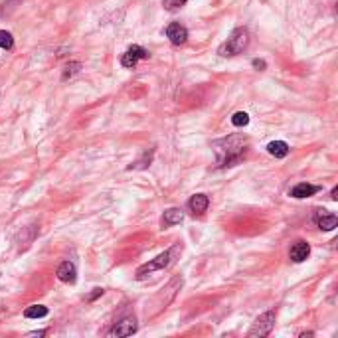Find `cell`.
<instances>
[{
    "label": "cell",
    "mask_w": 338,
    "mask_h": 338,
    "mask_svg": "<svg viewBox=\"0 0 338 338\" xmlns=\"http://www.w3.org/2000/svg\"><path fill=\"white\" fill-rule=\"evenodd\" d=\"M249 141L241 135H229L225 139H218L212 143V149L218 159V167H231L245 157Z\"/></svg>",
    "instance_id": "obj_1"
},
{
    "label": "cell",
    "mask_w": 338,
    "mask_h": 338,
    "mask_svg": "<svg viewBox=\"0 0 338 338\" xmlns=\"http://www.w3.org/2000/svg\"><path fill=\"white\" fill-rule=\"evenodd\" d=\"M182 253V245L180 243H176V245H172L170 249H167L165 253H161V255H157L153 261H149V263H145V265H141L139 269H137V273H135V277L139 279V281H143L145 277H149L151 273H155V271H161V269H165V267H169L170 263L174 261V257H178Z\"/></svg>",
    "instance_id": "obj_2"
},
{
    "label": "cell",
    "mask_w": 338,
    "mask_h": 338,
    "mask_svg": "<svg viewBox=\"0 0 338 338\" xmlns=\"http://www.w3.org/2000/svg\"><path fill=\"white\" fill-rule=\"evenodd\" d=\"M247 44H249V34H247V30H245V28H237V30H233L231 36L218 48V54H220L222 57L237 56V54H241V52L247 48Z\"/></svg>",
    "instance_id": "obj_3"
},
{
    "label": "cell",
    "mask_w": 338,
    "mask_h": 338,
    "mask_svg": "<svg viewBox=\"0 0 338 338\" xmlns=\"http://www.w3.org/2000/svg\"><path fill=\"white\" fill-rule=\"evenodd\" d=\"M273 327H275V313H273V311H267V313H263L261 317H257V321L253 323V327L249 329L247 335L251 338L267 337V335L273 331Z\"/></svg>",
    "instance_id": "obj_4"
},
{
    "label": "cell",
    "mask_w": 338,
    "mask_h": 338,
    "mask_svg": "<svg viewBox=\"0 0 338 338\" xmlns=\"http://www.w3.org/2000/svg\"><path fill=\"white\" fill-rule=\"evenodd\" d=\"M147 57H149V52H147L145 48H141V46H131V48L123 54L121 63H123L125 67H135L141 59H147Z\"/></svg>",
    "instance_id": "obj_5"
},
{
    "label": "cell",
    "mask_w": 338,
    "mask_h": 338,
    "mask_svg": "<svg viewBox=\"0 0 338 338\" xmlns=\"http://www.w3.org/2000/svg\"><path fill=\"white\" fill-rule=\"evenodd\" d=\"M133 333H137V321L133 317H129V319H123L121 323H117L109 331V337H131Z\"/></svg>",
    "instance_id": "obj_6"
},
{
    "label": "cell",
    "mask_w": 338,
    "mask_h": 338,
    "mask_svg": "<svg viewBox=\"0 0 338 338\" xmlns=\"http://www.w3.org/2000/svg\"><path fill=\"white\" fill-rule=\"evenodd\" d=\"M167 38H169L172 44L182 46V44L188 40V30H186L182 24H178V22L169 24V26H167Z\"/></svg>",
    "instance_id": "obj_7"
},
{
    "label": "cell",
    "mask_w": 338,
    "mask_h": 338,
    "mask_svg": "<svg viewBox=\"0 0 338 338\" xmlns=\"http://www.w3.org/2000/svg\"><path fill=\"white\" fill-rule=\"evenodd\" d=\"M317 225L323 229V231H331L338 225V218L335 214H329L327 210H319L317 212Z\"/></svg>",
    "instance_id": "obj_8"
},
{
    "label": "cell",
    "mask_w": 338,
    "mask_h": 338,
    "mask_svg": "<svg viewBox=\"0 0 338 338\" xmlns=\"http://www.w3.org/2000/svg\"><path fill=\"white\" fill-rule=\"evenodd\" d=\"M319 190H321L319 186H313V184L301 182V184H297V186H295L289 194H291L293 198H297V200H303V198H311V196H315Z\"/></svg>",
    "instance_id": "obj_9"
},
{
    "label": "cell",
    "mask_w": 338,
    "mask_h": 338,
    "mask_svg": "<svg viewBox=\"0 0 338 338\" xmlns=\"http://www.w3.org/2000/svg\"><path fill=\"white\" fill-rule=\"evenodd\" d=\"M57 279L63 281V283H75L77 279V271H75V265L71 261H63L57 269Z\"/></svg>",
    "instance_id": "obj_10"
},
{
    "label": "cell",
    "mask_w": 338,
    "mask_h": 338,
    "mask_svg": "<svg viewBox=\"0 0 338 338\" xmlns=\"http://www.w3.org/2000/svg\"><path fill=\"white\" fill-rule=\"evenodd\" d=\"M309 253H311V245L307 243V241H297L293 247H291V261H295V263H301V261H305L307 257H309Z\"/></svg>",
    "instance_id": "obj_11"
},
{
    "label": "cell",
    "mask_w": 338,
    "mask_h": 338,
    "mask_svg": "<svg viewBox=\"0 0 338 338\" xmlns=\"http://www.w3.org/2000/svg\"><path fill=\"white\" fill-rule=\"evenodd\" d=\"M182 220H184V212L180 208H169V210H165L161 224H163V227H170V225L180 224Z\"/></svg>",
    "instance_id": "obj_12"
},
{
    "label": "cell",
    "mask_w": 338,
    "mask_h": 338,
    "mask_svg": "<svg viewBox=\"0 0 338 338\" xmlns=\"http://www.w3.org/2000/svg\"><path fill=\"white\" fill-rule=\"evenodd\" d=\"M208 204H210V200H208L206 194H196V196L190 198L188 208H190L194 214H204V212L208 210Z\"/></svg>",
    "instance_id": "obj_13"
},
{
    "label": "cell",
    "mask_w": 338,
    "mask_h": 338,
    "mask_svg": "<svg viewBox=\"0 0 338 338\" xmlns=\"http://www.w3.org/2000/svg\"><path fill=\"white\" fill-rule=\"evenodd\" d=\"M267 151L269 155H273L275 159H285L289 155V145L285 141H273L267 145Z\"/></svg>",
    "instance_id": "obj_14"
},
{
    "label": "cell",
    "mask_w": 338,
    "mask_h": 338,
    "mask_svg": "<svg viewBox=\"0 0 338 338\" xmlns=\"http://www.w3.org/2000/svg\"><path fill=\"white\" fill-rule=\"evenodd\" d=\"M48 315V309L44 307V305H32V307H28L26 311H24V317L26 319H42V317H46Z\"/></svg>",
    "instance_id": "obj_15"
},
{
    "label": "cell",
    "mask_w": 338,
    "mask_h": 338,
    "mask_svg": "<svg viewBox=\"0 0 338 338\" xmlns=\"http://www.w3.org/2000/svg\"><path fill=\"white\" fill-rule=\"evenodd\" d=\"M153 155H155V151L151 149V151H145V155L139 159V161H135L131 167H129V170H141V169H147L149 165H151V161H153Z\"/></svg>",
    "instance_id": "obj_16"
},
{
    "label": "cell",
    "mask_w": 338,
    "mask_h": 338,
    "mask_svg": "<svg viewBox=\"0 0 338 338\" xmlns=\"http://www.w3.org/2000/svg\"><path fill=\"white\" fill-rule=\"evenodd\" d=\"M231 123H233L235 127H245V125L249 123V115H247L245 111H237V113L231 117Z\"/></svg>",
    "instance_id": "obj_17"
},
{
    "label": "cell",
    "mask_w": 338,
    "mask_h": 338,
    "mask_svg": "<svg viewBox=\"0 0 338 338\" xmlns=\"http://www.w3.org/2000/svg\"><path fill=\"white\" fill-rule=\"evenodd\" d=\"M0 46H2L4 50H10V48L14 46V38H12V34H10V32L0 30Z\"/></svg>",
    "instance_id": "obj_18"
},
{
    "label": "cell",
    "mask_w": 338,
    "mask_h": 338,
    "mask_svg": "<svg viewBox=\"0 0 338 338\" xmlns=\"http://www.w3.org/2000/svg\"><path fill=\"white\" fill-rule=\"evenodd\" d=\"M79 67H81V63H79V61H73V63H69V65L65 67V71H63V79H67V77H73V75L79 71Z\"/></svg>",
    "instance_id": "obj_19"
},
{
    "label": "cell",
    "mask_w": 338,
    "mask_h": 338,
    "mask_svg": "<svg viewBox=\"0 0 338 338\" xmlns=\"http://www.w3.org/2000/svg\"><path fill=\"white\" fill-rule=\"evenodd\" d=\"M186 2H188V0H163V6H165L167 10H178V8H182Z\"/></svg>",
    "instance_id": "obj_20"
},
{
    "label": "cell",
    "mask_w": 338,
    "mask_h": 338,
    "mask_svg": "<svg viewBox=\"0 0 338 338\" xmlns=\"http://www.w3.org/2000/svg\"><path fill=\"white\" fill-rule=\"evenodd\" d=\"M101 295H103V289H93V293L87 297V301H95V299L101 297Z\"/></svg>",
    "instance_id": "obj_21"
},
{
    "label": "cell",
    "mask_w": 338,
    "mask_h": 338,
    "mask_svg": "<svg viewBox=\"0 0 338 338\" xmlns=\"http://www.w3.org/2000/svg\"><path fill=\"white\" fill-rule=\"evenodd\" d=\"M253 67L259 69V71H263L265 69V61L263 59H253Z\"/></svg>",
    "instance_id": "obj_22"
},
{
    "label": "cell",
    "mask_w": 338,
    "mask_h": 338,
    "mask_svg": "<svg viewBox=\"0 0 338 338\" xmlns=\"http://www.w3.org/2000/svg\"><path fill=\"white\" fill-rule=\"evenodd\" d=\"M331 198H333V200H338V188H337V186L333 188V192H331Z\"/></svg>",
    "instance_id": "obj_23"
},
{
    "label": "cell",
    "mask_w": 338,
    "mask_h": 338,
    "mask_svg": "<svg viewBox=\"0 0 338 338\" xmlns=\"http://www.w3.org/2000/svg\"><path fill=\"white\" fill-rule=\"evenodd\" d=\"M46 331H38V333H30V337H44Z\"/></svg>",
    "instance_id": "obj_24"
}]
</instances>
